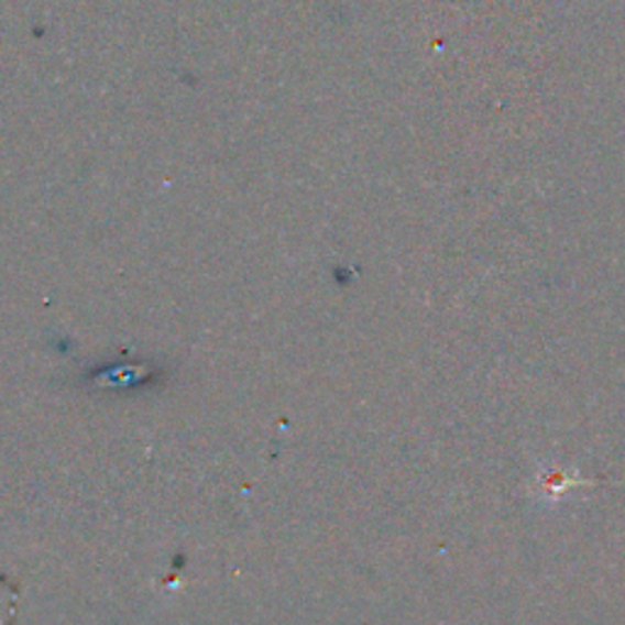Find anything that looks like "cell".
<instances>
[{
	"instance_id": "1",
	"label": "cell",
	"mask_w": 625,
	"mask_h": 625,
	"mask_svg": "<svg viewBox=\"0 0 625 625\" xmlns=\"http://www.w3.org/2000/svg\"><path fill=\"white\" fill-rule=\"evenodd\" d=\"M577 484H582V482H579L574 472H552L550 476H542L540 491L545 494V498L557 501V498H562L569 489H574Z\"/></svg>"
}]
</instances>
